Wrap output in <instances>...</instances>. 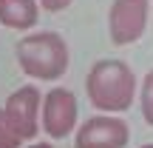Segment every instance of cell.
Masks as SVG:
<instances>
[{
    "label": "cell",
    "mask_w": 153,
    "mask_h": 148,
    "mask_svg": "<svg viewBox=\"0 0 153 148\" xmlns=\"http://www.w3.org/2000/svg\"><path fill=\"white\" fill-rule=\"evenodd\" d=\"M85 94L91 105L105 114H122L136 97V74L125 60L105 57L91 66L85 77Z\"/></svg>",
    "instance_id": "1"
},
{
    "label": "cell",
    "mask_w": 153,
    "mask_h": 148,
    "mask_svg": "<svg viewBox=\"0 0 153 148\" xmlns=\"http://www.w3.org/2000/svg\"><path fill=\"white\" fill-rule=\"evenodd\" d=\"M17 66L23 74L34 77V80H57L68 71V60L71 51L62 34L57 32H34L17 43Z\"/></svg>",
    "instance_id": "2"
},
{
    "label": "cell",
    "mask_w": 153,
    "mask_h": 148,
    "mask_svg": "<svg viewBox=\"0 0 153 148\" xmlns=\"http://www.w3.org/2000/svg\"><path fill=\"white\" fill-rule=\"evenodd\" d=\"M150 0H114L108 14V32L114 46H131L148 29Z\"/></svg>",
    "instance_id": "3"
},
{
    "label": "cell",
    "mask_w": 153,
    "mask_h": 148,
    "mask_svg": "<svg viewBox=\"0 0 153 148\" xmlns=\"http://www.w3.org/2000/svg\"><path fill=\"white\" fill-rule=\"evenodd\" d=\"M76 120H79V103L71 88H51L43 97V131L51 140L74 134Z\"/></svg>",
    "instance_id": "4"
},
{
    "label": "cell",
    "mask_w": 153,
    "mask_h": 148,
    "mask_svg": "<svg viewBox=\"0 0 153 148\" xmlns=\"http://www.w3.org/2000/svg\"><path fill=\"white\" fill-rule=\"evenodd\" d=\"M3 114L9 120L11 131L26 143L40 134V91L34 86H20L9 94L3 105Z\"/></svg>",
    "instance_id": "5"
},
{
    "label": "cell",
    "mask_w": 153,
    "mask_h": 148,
    "mask_svg": "<svg viewBox=\"0 0 153 148\" xmlns=\"http://www.w3.org/2000/svg\"><path fill=\"white\" fill-rule=\"evenodd\" d=\"M131 128L122 117H91L74 134V148H125Z\"/></svg>",
    "instance_id": "6"
},
{
    "label": "cell",
    "mask_w": 153,
    "mask_h": 148,
    "mask_svg": "<svg viewBox=\"0 0 153 148\" xmlns=\"http://www.w3.org/2000/svg\"><path fill=\"white\" fill-rule=\"evenodd\" d=\"M40 3L37 0H0V23L17 32H28L37 26Z\"/></svg>",
    "instance_id": "7"
},
{
    "label": "cell",
    "mask_w": 153,
    "mask_h": 148,
    "mask_svg": "<svg viewBox=\"0 0 153 148\" xmlns=\"http://www.w3.org/2000/svg\"><path fill=\"white\" fill-rule=\"evenodd\" d=\"M139 108H142V117L148 125H153V68L145 74L142 88H139Z\"/></svg>",
    "instance_id": "8"
},
{
    "label": "cell",
    "mask_w": 153,
    "mask_h": 148,
    "mask_svg": "<svg viewBox=\"0 0 153 148\" xmlns=\"http://www.w3.org/2000/svg\"><path fill=\"white\" fill-rule=\"evenodd\" d=\"M20 145H23V140L11 131L9 120H6L3 108H0V148H20Z\"/></svg>",
    "instance_id": "9"
},
{
    "label": "cell",
    "mask_w": 153,
    "mask_h": 148,
    "mask_svg": "<svg viewBox=\"0 0 153 148\" xmlns=\"http://www.w3.org/2000/svg\"><path fill=\"white\" fill-rule=\"evenodd\" d=\"M74 0H40V6H43L45 11H62V9H68Z\"/></svg>",
    "instance_id": "10"
},
{
    "label": "cell",
    "mask_w": 153,
    "mask_h": 148,
    "mask_svg": "<svg viewBox=\"0 0 153 148\" xmlns=\"http://www.w3.org/2000/svg\"><path fill=\"white\" fill-rule=\"evenodd\" d=\"M28 148H54L51 143H34V145H28Z\"/></svg>",
    "instance_id": "11"
},
{
    "label": "cell",
    "mask_w": 153,
    "mask_h": 148,
    "mask_svg": "<svg viewBox=\"0 0 153 148\" xmlns=\"http://www.w3.org/2000/svg\"><path fill=\"white\" fill-rule=\"evenodd\" d=\"M142 148H153V143H148V145H142Z\"/></svg>",
    "instance_id": "12"
}]
</instances>
